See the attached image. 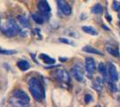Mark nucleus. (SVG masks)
I'll use <instances>...</instances> for the list:
<instances>
[{
	"label": "nucleus",
	"mask_w": 120,
	"mask_h": 107,
	"mask_svg": "<svg viewBox=\"0 0 120 107\" xmlns=\"http://www.w3.org/2000/svg\"><path fill=\"white\" fill-rule=\"evenodd\" d=\"M28 87L31 96L36 101H42L45 98V90L39 79L30 78L28 82Z\"/></svg>",
	"instance_id": "nucleus-1"
},
{
	"label": "nucleus",
	"mask_w": 120,
	"mask_h": 107,
	"mask_svg": "<svg viewBox=\"0 0 120 107\" xmlns=\"http://www.w3.org/2000/svg\"><path fill=\"white\" fill-rule=\"evenodd\" d=\"M2 31L7 37H15L20 32V28L13 19H9L2 27Z\"/></svg>",
	"instance_id": "nucleus-2"
},
{
	"label": "nucleus",
	"mask_w": 120,
	"mask_h": 107,
	"mask_svg": "<svg viewBox=\"0 0 120 107\" xmlns=\"http://www.w3.org/2000/svg\"><path fill=\"white\" fill-rule=\"evenodd\" d=\"M85 70L88 73V78L91 79L93 76V73L96 71V63L93 58L87 57L85 59Z\"/></svg>",
	"instance_id": "nucleus-3"
},
{
	"label": "nucleus",
	"mask_w": 120,
	"mask_h": 107,
	"mask_svg": "<svg viewBox=\"0 0 120 107\" xmlns=\"http://www.w3.org/2000/svg\"><path fill=\"white\" fill-rule=\"evenodd\" d=\"M56 2H57V5H58L61 12L65 15H70L71 13H72V8H71L70 5L66 3L65 0H56Z\"/></svg>",
	"instance_id": "nucleus-4"
},
{
	"label": "nucleus",
	"mask_w": 120,
	"mask_h": 107,
	"mask_svg": "<svg viewBox=\"0 0 120 107\" xmlns=\"http://www.w3.org/2000/svg\"><path fill=\"white\" fill-rule=\"evenodd\" d=\"M55 76L56 78L60 80V81L63 82H69L70 81V77L67 71H65V70H62V69H58L56 70L55 72Z\"/></svg>",
	"instance_id": "nucleus-5"
},
{
	"label": "nucleus",
	"mask_w": 120,
	"mask_h": 107,
	"mask_svg": "<svg viewBox=\"0 0 120 107\" xmlns=\"http://www.w3.org/2000/svg\"><path fill=\"white\" fill-rule=\"evenodd\" d=\"M72 72H73V75L77 81L82 82L83 80V71H82V69L81 66H79V65L74 66Z\"/></svg>",
	"instance_id": "nucleus-6"
},
{
	"label": "nucleus",
	"mask_w": 120,
	"mask_h": 107,
	"mask_svg": "<svg viewBox=\"0 0 120 107\" xmlns=\"http://www.w3.org/2000/svg\"><path fill=\"white\" fill-rule=\"evenodd\" d=\"M108 69H109V73L110 78L112 79V80L116 82L118 80L119 75H118V72H117V70H116V67L115 66V64L112 62H109Z\"/></svg>",
	"instance_id": "nucleus-7"
},
{
	"label": "nucleus",
	"mask_w": 120,
	"mask_h": 107,
	"mask_svg": "<svg viewBox=\"0 0 120 107\" xmlns=\"http://www.w3.org/2000/svg\"><path fill=\"white\" fill-rule=\"evenodd\" d=\"M13 97L17 98V99H20V100H23V101H26V102H30V97H29V96L24 91H22L21 89H15V91L13 92Z\"/></svg>",
	"instance_id": "nucleus-8"
},
{
	"label": "nucleus",
	"mask_w": 120,
	"mask_h": 107,
	"mask_svg": "<svg viewBox=\"0 0 120 107\" xmlns=\"http://www.w3.org/2000/svg\"><path fill=\"white\" fill-rule=\"evenodd\" d=\"M103 86H104V80L101 78H100V77H97L95 79L93 80V82H92V87L98 92L102 91Z\"/></svg>",
	"instance_id": "nucleus-9"
},
{
	"label": "nucleus",
	"mask_w": 120,
	"mask_h": 107,
	"mask_svg": "<svg viewBox=\"0 0 120 107\" xmlns=\"http://www.w3.org/2000/svg\"><path fill=\"white\" fill-rule=\"evenodd\" d=\"M38 8L42 14H49L51 10L49 5L48 4V2L46 0H40L38 4Z\"/></svg>",
	"instance_id": "nucleus-10"
},
{
	"label": "nucleus",
	"mask_w": 120,
	"mask_h": 107,
	"mask_svg": "<svg viewBox=\"0 0 120 107\" xmlns=\"http://www.w3.org/2000/svg\"><path fill=\"white\" fill-rule=\"evenodd\" d=\"M82 51L89 53V54H94V55H104V54L102 52H100V50L96 49L95 47L90 46H85L82 47Z\"/></svg>",
	"instance_id": "nucleus-11"
},
{
	"label": "nucleus",
	"mask_w": 120,
	"mask_h": 107,
	"mask_svg": "<svg viewBox=\"0 0 120 107\" xmlns=\"http://www.w3.org/2000/svg\"><path fill=\"white\" fill-rule=\"evenodd\" d=\"M10 102L12 103L13 105L15 106H28L29 105V102H26L23 100H20V99H17L15 97H12L10 99Z\"/></svg>",
	"instance_id": "nucleus-12"
},
{
	"label": "nucleus",
	"mask_w": 120,
	"mask_h": 107,
	"mask_svg": "<svg viewBox=\"0 0 120 107\" xmlns=\"http://www.w3.org/2000/svg\"><path fill=\"white\" fill-rule=\"evenodd\" d=\"M45 15L46 14H33L31 15V18L32 20L35 21L37 24H42L45 21Z\"/></svg>",
	"instance_id": "nucleus-13"
},
{
	"label": "nucleus",
	"mask_w": 120,
	"mask_h": 107,
	"mask_svg": "<svg viewBox=\"0 0 120 107\" xmlns=\"http://www.w3.org/2000/svg\"><path fill=\"white\" fill-rule=\"evenodd\" d=\"M17 66L20 68L21 71H27L30 69V65L26 60H20L17 62Z\"/></svg>",
	"instance_id": "nucleus-14"
},
{
	"label": "nucleus",
	"mask_w": 120,
	"mask_h": 107,
	"mask_svg": "<svg viewBox=\"0 0 120 107\" xmlns=\"http://www.w3.org/2000/svg\"><path fill=\"white\" fill-rule=\"evenodd\" d=\"M82 30L84 31L85 33H87V34H90V35H92V36L98 35L97 31H96L93 27H91V26H82Z\"/></svg>",
	"instance_id": "nucleus-15"
},
{
	"label": "nucleus",
	"mask_w": 120,
	"mask_h": 107,
	"mask_svg": "<svg viewBox=\"0 0 120 107\" xmlns=\"http://www.w3.org/2000/svg\"><path fill=\"white\" fill-rule=\"evenodd\" d=\"M40 58L45 63H47V64H54L56 62V60L54 59V58H51V57H49V56L45 55V54L40 55Z\"/></svg>",
	"instance_id": "nucleus-16"
},
{
	"label": "nucleus",
	"mask_w": 120,
	"mask_h": 107,
	"mask_svg": "<svg viewBox=\"0 0 120 107\" xmlns=\"http://www.w3.org/2000/svg\"><path fill=\"white\" fill-rule=\"evenodd\" d=\"M90 11L94 14H101L103 13V6L100 5V4H97V5H93L91 7Z\"/></svg>",
	"instance_id": "nucleus-17"
},
{
	"label": "nucleus",
	"mask_w": 120,
	"mask_h": 107,
	"mask_svg": "<svg viewBox=\"0 0 120 107\" xmlns=\"http://www.w3.org/2000/svg\"><path fill=\"white\" fill-rule=\"evenodd\" d=\"M17 20L19 21V22H20L22 26L29 27V24H30V23H29V21H28V19H27L24 15H18L17 16Z\"/></svg>",
	"instance_id": "nucleus-18"
},
{
	"label": "nucleus",
	"mask_w": 120,
	"mask_h": 107,
	"mask_svg": "<svg viewBox=\"0 0 120 107\" xmlns=\"http://www.w3.org/2000/svg\"><path fill=\"white\" fill-rule=\"evenodd\" d=\"M107 51L109 53L110 55H112L115 57H119V52L117 49H115L114 47L112 46H107Z\"/></svg>",
	"instance_id": "nucleus-19"
},
{
	"label": "nucleus",
	"mask_w": 120,
	"mask_h": 107,
	"mask_svg": "<svg viewBox=\"0 0 120 107\" xmlns=\"http://www.w3.org/2000/svg\"><path fill=\"white\" fill-rule=\"evenodd\" d=\"M108 70H109V69L107 68L106 64L105 63H103V62H100V64H99V66H98V71H99V72L101 73V74H103V73L106 72Z\"/></svg>",
	"instance_id": "nucleus-20"
},
{
	"label": "nucleus",
	"mask_w": 120,
	"mask_h": 107,
	"mask_svg": "<svg viewBox=\"0 0 120 107\" xmlns=\"http://www.w3.org/2000/svg\"><path fill=\"white\" fill-rule=\"evenodd\" d=\"M112 8H113V10L116 11V12H118V11L120 10V3H119V2H117V1L113 2Z\"/></svg>",
	"instance_id": "nucleus-21"
},
{
	"label": "nucleus",
	"mask_w": 120,
	"mask_h": 107,
	"mask_svg": "<svg viewBox=\"0 0 120 107\" xmlns=\"http://www.w3.org/2000/svg\"><path fill=\"white\" fill-rule=\"evenodd\" d=\"M15 51L14 50H4V49H0V55H14Z\"/></svg>",
	"instance_id": "nucleus-22"
},
{
	"label": "nucleus",
	"mask_w": 120,
	"mask_h": 107,
	"mask_svg": "<svg viewBox=\"0 0 120 107\" xmlns=\"http://www.w3.org/2000/svg\"><path fill=\"white\" fill-rule=\"evenodd\" d=\"M92 101V96L90 95V94H87V95H85L84 97V102L85 104H89Z\"/></svg>",
	"instance_id": "nucleus-23"
},
{
	"label": "nucleus",
	"mask_w": 120,
	"mask_h": 107,
	"mask_svg": "<svg viewBox=\"0 0 120 107\" xmlns=\"http://www.w3.org/2000/svg\"><path fill=\"white\" fill-rule=\"evenodd\" d=\"M59 41L60 42H62V43H65V44H72V42H71L69 39H67V38H60Z\"/></svg>",
	"instance_id": "nucleus-24"
},
{
	"label": "nucleus",
	"mask_w": 120,
	"mask_h": 107,
	"mask_svg": "<svg viewBox=\"0 0 120 107\" xmlns=\"http://www.w3.org/2000/svg\"><path fill=\"white\" fill-rule=\"evenodd\" d=\"M107 20L109 21V22H111V21H112V19H111V16L109 15V14H107Z\"/></svg>",
	"instance_id": "nucleus-25"
},
{
	"label": "nucleus",
	"mask_w": 120,
	"mask_h": 107,
	"mask_svg": "<svg viewBox=\"0 0 120 107\" xmlns=\"http://www.w3.org/2000/svg\"><path fill=\"white\" fill-rule=\"evenodd\" d=\"M59 60L61 62H65V61H67V58H64V57H59Z\"/></svg>",
	"instance_id": "nucleus-26"
},
{
	"label": "nucleus",
	"mask_w": 120,
	"mask_h": 107,
	"mask_svg": "<svg viewBox=\"0 0 120 107\" xmlns=\"http://www.w3.org/2000/svg\"><path fill=\"white\" fill-rule=\"evenodd\" d=\"M102 28H103L104 30H106V31H109V28H108V27H107L106 25H104V24L102 25Z\"/></svg>",
	"instance_id": "nucleus-27"
},
{
	"label": "nucleus",
	"mask_w": 120,
	"mask_h": 107,
	"mask_svg": "<svg viewBox=\"0 0 120 107\" xmlns=\"http://www.w3.org/2000/svg\"><path fill=\"white\" fill-rule=\"evenodd\" d=\"M118 26H119V27H120V21H119V23H118Z\"/></svg>",
	"instance_id": "nucleus-28"
},
{
	"label": "nucleus",
	"mask_w": 120,
	"mask_h": 107,
	"mask_svg": "<svg viewBox=\"0 0 120 107\" xmlns=\"http://www.w3.org/2000/svg\"><path fill=\"white\" fill-rule=\"evenodd\" d=\"M85 1H87V0H85Z\"/></svg>",
	"instance_id": "nucleus-29"
},
{
	"label": "nucleus",
	"mask_w": 120,
	"mask_h": 107,
	"mask_svg": "<svg viewBox=\"0 0 120 107\" xmlns=\"http://www.w3.org/2000/svg\"><path fill=\"white\" fill-rule=\"evenodd\" d=\"M0 21H1V20H0Z\"/></svg>",
	"instance_id": "nucleus-30"
}]
</instances>
